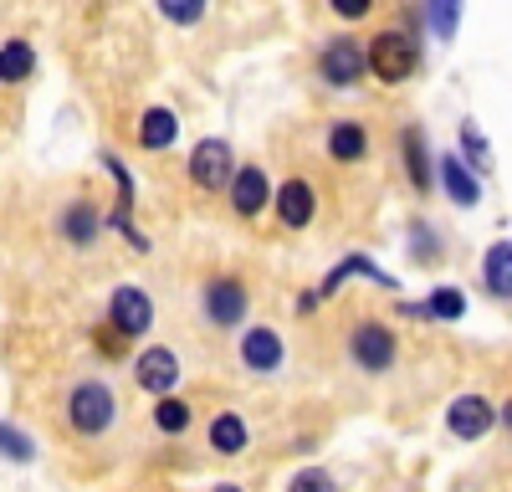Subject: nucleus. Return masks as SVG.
Here are the masks:
<instances>
[{
  "label": "nucleus",
  "mask_w": 512,
  "mask_h": 492,
  "mask_svg": "<svg viewBox=\"0 0 512 492\" xmlns=\"http://www.w3.org/2000/svg\"><path fill=\"white\" fill-rule=\"evenodd\" d=\"M456 11H461V6H451V0H446V6H425V16H431V31H436L441 41L456 36Z\"/></svg>",
  "instance_id": "26"
},
{
  "label": "nucleus",
  "mask_w": 512,
  "mask_h": 492,
  "mask_svg": "<svg viewBox=\"0 0 512 492\" xmlns=\"http://www.w3.org/2000/svg\"><path fill=\"white\" fill-rule=\"evenodd\" d=\"M287 492H338V482H333V472H323V467H303V472L287 482Z\"/></svg>",
  "instance_id": "25"
},
{
  "label": "nucleus",
  "mask_w": 512,
  "mask_h": 492,
  "mask_svg": "<svg viewBox=\"0 0 512 492\" xmlns=\"http://www.w3.org/2000/svg\"><path fill=\"white\" fill-rule=\"evenodd\" d=\"M246 441H251V431H246V421L236 416V410H221V416L210 421V446H216L221 457H241Z\"/></svg>",
  "instance_id": "17"
},
{
  "label": "nucleus",
  "mask_w": 512,
  "mask_h": 492,
  "mask_svg": "<svg viewBox=\"0 0 512 492\" xmlns=\"http://www.w3.org/2000/svg\"><path fill=\"white\" fill-rule=\"evenodd\" d=\"M461 149H466V159H472L477 170H487V144H482V134L472 129V123H461Z\"/></svg>",
  "instance_id": "28"
},
{
  "label": "nucleus",
  "mask_w": 512,
  "mask_h": 492,
  "mask_svg": "<svg viewBox=\"0 0 512 492\" xmlns=\"http://www.w3.org/2000/svg\"><path fill=\"white\" fill-rule=\"evenodd\" d=\"M492 426H497V405L487 395H456L446 405V431L456 441H482Z\"/></svg>",
  "instance_id": "7"
},
{
  "label": "nucleus",
  "mask_w": 512,
  "mask_h": 492,
  "mask_svg": "<svg viewBox=\"0 0 512 492\" xmlns=\"http://www.w3.org/2000/svg\"><path fill=\"white\" fill-rule=\"evenodd\" d=\"M466 313V298H461V287H436L431 303H425V318H461Z\"/></svg>",
  "instance_id": "22"
},
{
  "label": "nucleus",
  "mask_w": 512,
  "mask_h": 492,
  "mask_svg": "<svg viewBox=\"0 0 512 492\" xmlns=\"http://www.w3.org/2000/svg\"><path fill=\"white\" fill-rule=\"evenodd\" d=\"M482 277H487V293H492V298H512V246H507V241L487 246Z\"/></svg>",
  "instance_id": "18"
},
{
  "label": "nucleus",
  "mask_w": 512,
  "mask_h": 492,
  "mask_svg": "<svg viewBox=\"0 0 512 492\" xmlns=\"http://www.w3.org/2000/svg\"><path fill=\"white\" fill-rule=\"evenodd\" d=\"M216 492H246V487H236V482H221V487H216Z\"/></svg>",
  "instance_id": "32"
},
{
  "label": "nucleus",
  "mask_w": 512,
  "mask_h": 492,
  "mask_svg": "<svg viewBox=\"0 0 512 492\" xmlns=\"http://www.w3.org/2000/svg\"><path fill=\"white\" fill-rule=\"evenodd\" d=\"M98 231H103V216H98V205H93V200H72V205H62V236H67L72 246H93Z\"/></svg>",
  "instance_id": "14"
},
{
  "label": "nucleus",
  "mask_w": 512,
  "mask_h": 492,
  "mask_svg": "<svg viewBox=\"0 0 512 492\" xmlns=\"http://www.w3.org/2000/svg\"><path fill=\"white\" fill-rule=\"evenodd\" d=\"M149 323H154V303H149L144 287H118V293L108 298V328H113V334L144 339Z\"/></svg>",
  "instance_id": "5"
},
{
  "label": "nucleus",
  "mask_w": 512,
  "mask_h": 492,
  "mask_svg": "<svg viewBox=\"0 0 512 492\" xmlns=\"http://www.w3.org/2000/svg\"><path fill=\"white\" fill-rule=\"evenodd\" d=\"M113 421H118V395H113L103 380H82V385L67 395V426H72L77 436H103Z\"/></svg>",
  "instance_id": "1"
},
{
  "label": "nucleus",
  "mask_w": 512,
  "mask_h": 492,
  "mask_svg": "<svg viewBox=\"0 0 512 492\" xmlns=\"http://www.w3.org/2000/svg\"><path fill=\"white\" fill-rule=\"evenodd\" d=\"M364 62H369V72H374L379 82L400 88V82L415 72L420 52H415V41H410L405 31H379V36L369 41V47H364Z\"/></svg>",
  "instance_id": "2"
},
{
  "label": "nucleus",
  "mask_w": 512,
  "mask_h": 492,
  "mask_svg": "<svg viewBox=\"0 0 512 492\" xmlns=\"http://www.w3.org/2000/svg\"><path fill=\"white\" fill-rule=\"evenodd\" d=\"M93 344H98V354H103V359H123V354H128V339H123V334H113L108 323L93 334Z\"/></svg>",
  "instance_id": "27"
},
{
  "label": "nucleus",
  "mask_w": 512,
  "mask_h": 492,
  "mask_svg": "<svg viewBox=\"0 0 512 492\" xmlns=\"http://www.w3.org/2000/svg\"><path fill=\"white\" fill-rule=\"evenodd\" d=\"M349 359L364 369V375H384V369L395 364V334L384 323L364 318L354 334H349Z\"/></svg>",
  "instance_id": "4"
},
{
  "label": "nucleus",
  "mask_w": 512,
  "mask_h": 492,
  "mask_svg": "<svg viewBox=\"0 0 512 492\" xmlns=\"http://www.w3.org/2000/svg\"><path fill=\"white\" fill-rule=\"evenodd\" d=\"M36 67V47L26 36H11L6 47H0V82H26Z\"/></svg>",
  "instance_id": "20"
},
{
  "label": "nucleus",
  "mask_w": 512,
  "mask_h": 492,
  "mask_svg": "<svg viewBox=\"0 0 512 492\" xmlns=\"http://www.w3.org/2000/svg\"><path fill=\"white\" fill-rule=\"evenodd\" d=\"M400 149H405V175H410V185L425 195V190H431L436 180V170H431V154H425V139H420V129H405L400 134Z\"/></svg>",
  "instance_id": "16"
},
{
  "label": "nucleus",
  "mask_w": 512,
  "mask_h": 492,
  "mask_svg": "<svg viewBox=\"0 0 512 492\" xmlns=\"http://www.w3.org/2000/svg\"><path fill=\"white\" fill-rule=\"evenodd\" d=\"M441 185H446V195L456 205H477L482 200V180H477V170L461 154H441Z\"/></svg>",
  "instance_id": "13"
},
{
  "label": "nucleus",
  "mask_w": 512,
  "mask_h": 492,
  "mask_svg": "<svg viewBox=\"0 0 512 492\" xmlns=\"http://www.w3.org/2000/svg\"><path fill=\"white\" fill-rule=\"evenodd\" d=\"M277 216H282V226H287V231H303V226L318 216L313 185H308V180H287V185L277 190Z\"/></svg>",
  "instance_id": "12"
},
{
  "label": "nucleus",
  "mask_w": 512,
  "mask_h": 492,
  "mask_svg": "<svg viewBox=\"0 0 512 492\" xmlns=\"http://www.w3.org/2000/svg\"><path fill=\"white\" fill-rule=\"evenodd\" d=\"M410 236H415V257H420V262H431V257L441 252V246H436V236L425 231V221H415V226H410Z\"/></svg>",
  "instance_id": "29"
},
{
  "label": "nucleus",
  "mask_w": 512,
  "mask_h": 492,
  "mask_svg": "<svg viewBox=\"0 0 512 492\" xmlns=\"http://www.w3.org/2000/svg\"><path fill=\"white\" fill-rule=\"evenodd\" d=\"M282 359H287V344H282L277 328H246L241 334V364L246 369H256V375H277Z\"/></svg>",
  "instance_id": "10"
},
{
  "label": "nucleus",
  "mask_w": 512,
  "mask_h": 492,
  "mask_svg": "<svg viewBox=\"0 0 512 492\" xmlns=\"http://www.w3.org/2000/svg\"><path fill=\"white\" fill-rule=\"evenodd\" d=\"M164 21H175V26H195L200 16H205V6H200V0H159V6H154Z\"/></svg>",
  "instance_id": "24"
},
{
  "label": "nucleus",
  "mask_w": 512,
  "mask_h": 492,
  "mask_svg": "<svg viewBox=\"0 0 512 492\" xmlns=\"http://www.w3.org/2000/svg\"><path fill=\"white\" fill-rule=\"evenodd\" d=\"M134 380H139V390H149V395L169 400V390L180 385V359H175V349L149 344V349L134 359Z\"/></svg>",
  "instance_id": "9"
},
{
  "label": "nucleus",
  "mask_w": 512,
  "mask_h": 492,
  "mask_svg": "<svg viewBox=\"0 0 512 492\" xmlns=\"http://www.w3.org/2000/svg\"><path fill=\"white\" fill-rule=\"evenodd\" d=\"M267 200H272L267 175L256 170V164H241V170L231 175V211H236V216H262Z\"/></svg>",
  "instance_id": "11"
},
{
  "label": "nucleus",
  "mask_w": 512,
  "mask_h": 492,
  "mask_svg": "<svg viewBox=\"0 0 512 492\" xmlns=\"http://www.w3.org/2000/svg\"><path fill=\"white\" fill-rule=\"evenodd\" d=\"M175 134H180V118L169 113V108H149L139 118V144L144 149H169V144H175Z\"/></svg>",
  "instance_id": "19"
},
{
  "label": "nucleus",
  "mask_w": 512,
  "mask_h": 492,
  "mask_svg": "<svg viewBox=\"0 0 512 492\" xmlns=\"http://www.w3.org/2000/svg\"><path fill=\"white\" fill-rule=\"evenodd\" d=\"M497 426H507V436H512V395H507L502 410H497Z\"/></svg>",
  "instance_id": "31"
},
{
  "label": "nucleus",
  "mask_w": 512,
  "mask_h": 492,
  "mask_svg": "<svg viewBox=\"0 0 512 492\" xmlns=\"http://www.w3.org/2000/svg\"><path fill=\"white\" fill-rule=\"evenodd\" d=\"M251 298H246V282L241 277H210L205 282V318L216 328H236L246 318Z\"/></svg>",
  "instance_id": "8"
},
{
  "label": "nucleus",
  "mask_w": 512,
  "mask_h": 492,
  "mask_svg": "<svg viewBox=\"0 0 512 492\" xmlns=\"http://www.w3.org/2000/svg\"><path fill=\"white\" fill-rule=\"evenodd\" d=\"M190 421H195V410H190L185 400H175V395H169V400H159V405H154V426H159L164 436H180V431H185Z\"/></svg>",
  "instance_id": "21"
},
{
  "label": "nucleus",
  "mask_w": 512,
  "mask_h": 492,
  "mask_svg": "<svg viewBox=\"0 0 512 492\" xmlns=\"http://www.w3.org/2000/svg\"><path fill=\"white\" fill-rule=\"evenodd\" d=\"M364 72H369V62H364V47L354 36H333L318 52V77L328 82V88H359Z\"/></svg>",
  "instance_id": "3"
},
{
  "label": "nucleus",
  "mask_w": 512,
  "mask_h": 492,
  "mask_svg": "<svg viewBox=\"0 0 512 492\" xmlns=\"http://www.w3.org/2000/svg\"><path fill=\"white\" fill-rule=\"evenodd\" d=\"M0 457H6V462H31L36 446H31V436H21L16 426L0 421Z\"/></svg>",
  "instance_id": "23"
},
{
  "label": "nucleus",
  "mask_w": 512,
  "mask_h": 492,
  "mask_svg": "<svg viewBox=\"0 0 512 492\" xmlns=\"http://www.w3.org/2000/svg\"><path fill=\"white\" fill-rule=\"evenodd\" d=\"M328 154H333L338 164L364 159V154H369V129H364V123H354V118H338L333 129H328Z\"/></svg>",
  "instance_id": "15"
},
{
  "label": "nucleus",
  "mask_w": 512,
  "mask_h": 492,
  "mask_svg": "<svg viewBox=\"0 0 512 492\" xmlns=\"http://www.w3.org/2000/svg\"><path fill=\"white\" fill-rule=\"evenodd\" d=\"M231 175H236L231 144L226 139H200L195 154H190V180L200 190H231Z\"/></svg>",
  "instance_id": "6"
},
{
  "label": "nucleus",
  "mask_w": 512,
  "mask_h": 492,
  "mask_svg": "<svg viewBox=\"0 0 512 492\" xmlns=\"http://www.w3.org/2000/svg\"><path fill=\"white\" fill-rule=\"evenodd\" d=\"M328 11H338L344 21H359V16H369V0H328Z\"/></svg>",
  "instance_id": "30"
}]
</instances>
